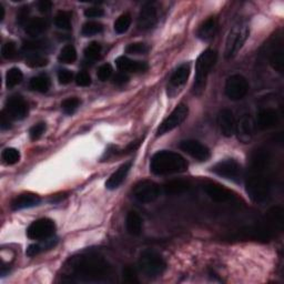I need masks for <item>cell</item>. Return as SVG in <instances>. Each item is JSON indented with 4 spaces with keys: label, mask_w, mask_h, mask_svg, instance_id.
<instances>
[{
    "label": "cell",
    "mask_w": 284,
    "mask_h": 284,
    "mask_svg": "<svg viewBox=\"0 0 284 284\" xmlns=\"http://www.w3.org/2000/svg\"><path fill=\"white\" fill-rule=\"evenodd\" d=\"M72 281L100 282L112 275V267L107 260L96 253H84L70 259L67 265Z\"/></svg>",
    "instance_id": "1"
},
{
    "label": "cell",
    "mask_w": 284,
    "mask_h": 284,
    "mask_svg": "<svg viewBox=\"0 0 284 284\" xmlns=\"http://www.w3.org/2000/svg\"><path fill=\"white\" fill-rule=\"evenodd\" d=\"M270 166V153L267 150H257L251 160L250 176L246 180V191L257 203H263L271 196V181L265 174Z\"/></svg>",
    "instance_id": "2"
},
{
    "label": "cell",
    "mask_w": 284,
    "mask_h": 284,
    "mask_svg": "<svg viewBox=\"0 0 284 284\" xmlns=\"http://www.w3.org/2000/svg\"><path fill=\"white\" fill-rule=\"evenodd\" d=\"M188 169V162L182 155L172 151H159L150 161V170L156 176L181 173Z\"/></svg>",
    "instance_id": "3"
},
{
    "label": "cell",
    "mask_w": 284,
    "mask_h": 284,
    "mask_svg": "<svg viewBox=\"0 0 284 284\" xmlns=\"http://www.w3.org/2000/svg\"><path fill=\"white\" fill-rule=\"evenodd\" d=\"M283 228V210L280 207L272 208L265 215L264 220L260 225L247 229L243 233L253 240L269 241L281 232Z\"/></svg>",
    "instance_id": "4"
},
{
    "label": "cell",
    "mask_w": 284,
    "mask_h": 284,
    "mask_svg": "<svg viewBox=\"0 0 284 284\" xmlns=\"http://www.w3.org/2000/svg\"><path fill=\"white\" fill-rule=\"evenodd\" d=\"M217 60V52L214 49L204 50L199 56L196 62V80H195V92L201 93L205 87L208 76L214 67Z\"/></svg>",
    "instance_id": "5"
},
{
    "label": "cell",
    "mask_w": 284,
    "mask_h": 284,
    "mask_svg": "<svg viewBox=\"0 0 284 284\" xmlns=\"http://www.w3.org/2000/svg\"><path fill=\"white\" fill-rule=\"evenodd\" d=\"M139 269L148 277H158L167 269L165 259L158 252L147 250L141 253L139 258Z\"/></svg>",
    "instance_id": "6"
},
{
    "label": "cell",
    "mask_w": 284,
    "mask_h": 284,
    "mask_svg": "<svg viewBox=\"0 0 284 284\" xmlns=\"http://www.w3.org/2000/svg\"><path fill=\"white\" fill-rule=\"evenodd\" d=\"M250 35V28L246 23H238L235 25L231 31L229 33V36L226 42V58L231 59L235 54L239 52L241 48L243 47L245 41Z\"/></svg>",
    "instance_id": "7"
},
{
    "label": "cell",
    "mask_w": 284,
    "mask_h": 284,
    "mask_svg": "<svg viewBox=\"0 0 284 284\" xmlns=\"http://www.w3.org/2000/svg\"><path fill=\"white\" fill-rule=\"evenodd\" d=\"M211 171L216 174V176L234 181V182H240L243 174L242 167H241L239 162L233 159L217 162L216 165L211 168Z\"/></svg>",
    "instance_id": "8"
},
{
    "label": "cell",
    "mask_w": 284,
    "mask_h": 284,
    "mask_svg": "<svg viewBox=\"0 0 284 284\" xmlns=\"http://www.w3.org/2000/svg\"><path fill=\"white\" fill-rule=\"evenodd\" d=\"M189 108L184 104H180L176 107V109L170 113V116L163 120V122L159 125L158 130H156V137H160L168 134V132L176 129L182 123L184 120L188 117Z\"/></svg>",
    "instance_id": "9"
},
{
    "label": "cell",
    "mask_w": 284,
    "mask_h": 284,
    "mask_svg": "<svg viewBox=\"0 0 284 284\" xmlns=\"http://www.w3.org/2000/svg\"><path fill=\"white\" fill-rule=\"evenodd\" d=\"M56 231V225L51 219L42 217L34 221L27 229V237L31 240H46L51 238Z\"/></svg>",
    "instance_id": "10"
},
{
    "label": "cell",
    "mask_w": 284,
    "mask_h": 284,
    "mask_svg": "<svg viewBox=\"0 0 284 284\" xmlns=\"http://www.w3.org/2000/svg\"><path fill=\"white\" fill-rule=\"evenodd\" d=\"M160 186L151 180H142L135 185L134 197L141 203H151L160 196Z\"/></svg>",
    "instance_id": "11"
},
{
    "label": "cell",
    "mask_w": 284,
    "mask_h": 284,
    "mask_svg": "<svg viewBox=\"0 0 284 284\" xmlns=\"http://www.w3.org/2000/svg\"><path fill=\"white\" fill-rule=\"evenodd\" d=\"M249 91V82L242 75H233L226 82V94L230 100L243 99Z\"/></svg>",
    "instance_id": "12"
},
{
    "label": "cell",
    "mask_w": 284,
    "mask_h": 284,
    "mask_svg": "<svg viewBox=\"0 0 284 284\" xmlns=\"http://www.w3.org/2000/svg\"><path fill=\"white\" fill-rule=\"evenodd\" d=\"M5 111L10 117V119L22 120L28 114V104L22 97L13 96L7 100Z\"/></svg>",
    "instance_id": "13"
},
{
    "label": "cell",
    "mask_w": 284,
    "mask_h": 284,
    "mask_svg": "<svg viewBox=\"0 0 284 284\" xmlns=\"http://www.w3.org/2000/svg\"><path fill=\"white\" fill-rule=\"evenodd\" d=\"M180 149L190 154L198 161H207L210 159L211 152L208 147L196 140H184L180 143Z\"/></svg>",
    "instance_id": "14"
},
{
    "label": "cell",
    "mask_w": 284,
    "mask_h": 284,
    "mask_svg": "<svg viewBox=\"0 0 284 284\" xmlns=\"http://www.w3.org/2000/svg\"><path fill=\"white\" fill-rule=\"evenodd\" d=\"M203 190L205 191V193L212 199L214 202L217 203H225V202H229L233 200L235 198L234 193L229 190L225 186L215 183V182H207L203 184Z\"/></svg>",
    "instance_id": "15"
},
{
    "label": "cell",
    "mask_w": 284,
    "mask_h": 284,
    "mask_svg": "<svg viewBox=\"0 0 284 284\" xmlns=\"http://www.w3.org/2000/svg\"><path fill=\"white\" fill-rule=\"evenodd\" d=\"M158 22V10L153 3L143 5L138 17V27L141 30H149L153 28Z\"/></svg>",
    "instance_id": "16"
},
{
    "label": "cell",
    "mask_w": 284,
    "mask_h": 284,
    "mask_svg": "<svg viewBox=\"0 0 284 284\" xmlns=\"http://www.w3.org/2000/svg\"><path fill=\"white\" fill-rule=\"evenodd\" d=\"M235 132H237L239 140L242 143H249L253 138L255 132V122L250 114H243L235 123Z\"/></svg>",
    "instance_id": "17"
},
{
    "label": "cell",
    "mask_w": 284,
    "mask_h": 284,
    "mask_svg": "<svg viewBox=\"0 0 284 284\" xmlns=\"http://www.w3.org/2000/svg\"><path fill=\"white\" fill-rule=\"evenodd\" d=\"M235 123L237 121L230 109H222L217 116V124H219L221 134L227 138L232 137L235 134Z\"/></svg>",
    "instance_id": "18"
},
{
    "label": "cell",
    "mask_w": 284,
    "mask_h": 284,
    "mask_svg": "<svg viewBox=\"0 0 284 284\" xmlns=\"http://www.w3.org/2000/svg\"><path fill=\"white\" fill-rule=\"evenodd\" d=\"M279 113L275 109L265 108L258 113V127L261 130H268L273 128L279 123Z\"/></svg>",
    "instance_id": "19"
},
{
    "label": "cell",
    "mask_w": 284,
    "mask_h": 284,
    "mask_svg": "<svg viewBox=\"0 0 284 284\" xmlns=\"http://www.w3.org/2000/svg\"><path fill=\"white\" fill-rule=\"evenodd\" d=\"M131 166H132V163L130 161L123 163L122 166H120L118 168V170L114 171L110 176V178L108 179V181L106 182V188L108 190L118 189L119 186L122 184L123 181L125 180L127 176H128Z\"/></svg>",
    "instance_id": "20"
},
{
    "label": "cell",
    "mask_w": 284,
    "mask_h": 284,
    "mask_svg": "<svg viewBox=\"0 0 284 284\" xmlns=\"http://www.w3.org/2000/svg\"><path fill=\"white\" fill-rule=\"evenodd\" d=\"M116 66L122 72H144L149 68L147 62L136 61V60H131L124 56L117 58Z\"/></svg>",
    "instance_id": "21"
},
{
    "label": "cell",
    "mask_w": 284,
    "mask_h": 284,
    "mask_svg": "<svg viewBox=\"0 0 284 284\" xmlns=\"http://www.w3.org/2000/svg\"><path fill=\"white\" fill-rule=\"evenodd\" d=\"M40 198L34 193H22L18 196L15 200L11 202V210L18 211L23 209L34 208L40 203Z\"/></svg>",
    "instance_id": "22"
},
{
    "label": "cell",
    "mask_w": 284,
    "mask_h": 284,
    "mask_svg": "<svg viewBox=\"0 0 284 284\" xmlns=\"http://www.w3.org/2000/svg\"><path fill=\"white\" fill-rule=\"evenodd\" d=\"M49 27V21L46 18H34L29 20L25 26V31L30 37H38V36L44 34Z\"/></svg>",
    "instance_id": "23"
},
{
    "label": "cell",
    "mask_w": 284,
    "mask_h": 284,
    "mask_svg": "<svg viewBox=\"0 0 284 284\" xmlns=\"http://www.w3.org/2000/svg\"><path fill=\"white\" fill-rule=\"evenodd\" d=\"M216 30H217L216 19L214 17H210L202 23L200 28H199L197 36L201 40L208 41V40H211L214 37L215 34H216Z\"/></svg>",
    "instance_id": "24"
},
{
    "label": "cell",
    "mask_w": 284,
    "mask_h": 284,
    "mask_svg": "<svg viewBox=\"0 0 284 284\" xmlns=\"http://www.w3.org/2000/svg\"><path fill=\"white\" fill-rule=\"evenodd\" d=\"M142 217L139 215L136 211H130V212L127 214L125 219V227L127 231L129 232V234L134 235V237H138L142 232Z\"/></svg>",
    "instance_id": "25"
},
{
    "label": "cell",
    "mask_w": 284,
    "mask_h": 284,
    "mask_svg": "<svg viewBox=\"0 0 284 284\" xmlns=\"http://www.w3.org/2000/svg\"><path fill=\"white\" fill-rule=\"evenodd\" d=\"M190 65L189 64H183L179 66V67L174 70L170 78V83L173 87H181L188 81V78L190 76Z\"/></svg>",
    "instance_id": "26"
},
{
    "label": "cell",
    "mask_w": 284,
    "mask_h": 284,
    "mask_svg": "<svg viewBox=\"0 0 284 284\" xmlns=\"http://www.w3.org/2000/svg\"><path fill=\"white\" fill-rule=\"evenodd\" d=\"M190 183L185 180H171L165 184V192L169 196H179L190 190Z\"/></svg>",
    "instance_id": "27"
},
{
    "label": "cell",
    "mask_w": 284,
    "mask_h": 284,
    "mask_svg": "<svg viewBox=\"0 0 284 284\" xmlns=\"http://www.w3.org/2000/svg\"><path fill=\"white\" fill-rule=\"evenodd\" d=\"M57 243V239H46V240H42L41 241V243H35V244H31V245H29V247L27 249V252H26V255L28 257H36V256H38L39 253L41 252H44L46 250H49V249H52V247L56 245Z\"/></svg>",
    "instance_id": "28"
},
{
    "label": "cell",
    "mask_w": 284,
    "mask_h": 284,
    "mask_svg": "<svg viewBox=\"0 0 284 284\" xmlns=\"http://www.w3.org/2000/svg\"><path fill=\"white\" fill-rule=\"evenodd\" d=\"M29 86H30V88L34 90V91L45 93L50 89L51 82H50V79L48 76L39 75V76L34 77L33 79L30 80Z\"/></svg>",
    "instance_id": "29"
},
{
    "label": "cell",
    "mask_w": 284,
    "mask_h": 284,
    "mask_svg": "<svg viewBox=\"0 0 284 284\" xmlns=\"http://www.w3.org/2000/svg\"><path fill=\"white\" fill-rule=\"evenodd\" d=\"M50 48V44L47 40H33L23 44L22 49L28 53H40L47 51Z\"/></svg>",
    "instance_id": "30"
},
{
    "label": "cell",
    "mask_w": 284,
    "mask_h": 284,
    "mask_svg": "<svg viewBox=\"0 0 284 284\" xmlns=\"http://www.w3.org/2000/svg\"><path fill=\"white\" fill-rule=\"evenodd\" d=\"M270 65L275 71L279 74H283L284 69V59H283V49L282 46L276 47L275 49L272 50L270 54Z\"/></svg>",
    "instance_id": "31"
},
{
    "label": "cell",
    "mask_w": 284,
    "mask_h": 284,
    "mask_svg": "<svg viewBox=\"0 0 284 284\" xmlns=\"http://www.w3.org/2000/svg\"><path fill=\"white\" fill-rule=\"evenodd\" d=\"M23 79V75L20 69L11 68L6 74V86L8 89H13L18 84L21 83Z\"/></svg>",
    "instance_id": "32"
},
{
    "label": "cell",
    "mask_w": 284,
    "mask_h": 284,
    "mask_svg": "<svg viewBox=\"0 0 284 284\" xmlns=\"http://www.w3.org/2000/svg\"><path fill=\"white\" fill-rule=\"evenodd\" d=\"M58 60L62 64H74L77 60V51L74 46L67 45L65 46L58 56Z\"/></svg>",
    "instance_id": "33"
},
{
    "label": "cell",
    "mask_w": 284,
    "mask_h": 284,
    "mask_svg": "<svg viewBox=\"0 0 284 284\" xmlns=\"http://www.w3.org/2000/svg\"><path fill=\"white\" fill-rule=\"evenodd\" d=\"M131 20H132L131 19V15L129 13L122 14L116 20V22H114V26H113L114 27V31H116L119 35L127 33V31H128L130 25H131Z\"/></svg>",
    "instance_id": "34"
},
{
    "label": "cell",
    "mask_w": 284,
    "mask_h": 284,
    "mask_svg": "<svg viewBox=\"0 0 284 284\" xmlns=\"http://www.w3.org/2000/svg\"><path fill=\"white\" fill-rule=\"evenodd\" d=\"M104 30V25L98 21H88L84 23L81 29V34L84 37H91V36L98 35Z\"/></svg>",
    "instance_id": "35"
},
{
    "label": "cell",
    "mask_w": 284,
    "mask_h": 284,
    "mask_svg": "<svg viewBox=\"0 0 284 284\" xmlns=\"http://www.w3.org/2000/svg\"><path fill=\"white\" fill-rule=\"evenodd\" d=\"M26 64L31 68H41L48 65V59L41 53H28Z\"/></svg>",
    "instance_id": "36"
},
{
    "label": "cell",
    "mask_w": 284,
    "mask_h": 284,
    "mask_svg": "<svg viewBox=\"0 0 284 284\" xmlns=\"http://www.w3.org/2000/svg\"><path fill=\"white\" fill-rule=\"evenodd\" d=\"M54 25L59 29L70 30L71 29V14L68 11H59L54 18Z\"/></svg>",
    "instance_id": "37"
},
{
    "label": "cell",
    "mask_w": 284,
    "mask_h": 284,
    "mask_svg": "<svg viewBox=\"0 0 284 284\" xmlns=\"http://www.w3.org/2000/svg\"><path fill=\"white\" fill-rule=\"evenodd\" d=\"M3 161L7 166H13L19 162L20 160V152L15 148H6L2 153Z\"/></svg>",
    "instance_id": "38"
},
{
    "label": "cell",
    "mask_w": 284,
    "mask_h": 284,
    "mask_svg": "<svg viewBox=\"0 0 284 284\" xmlns=\"http://www.w3.org/2000/svg\"><path fill=\"white\" fill-rule=\"evenodd\" d=\"M101 49L102 47L97 41H92L84 49V57H86L88 60H97L100 57L101 53Z\"/></svg>",
    "instance_id": "39"
},
{
    "label": "cell",
    "mask_w": 284,
    "mask_h": 284,
    "mask_svg": "<svg viewBox=\"0 0 284 284\" xmlns=\"http://www.w3.org/2000/svg\"><path fill=\"white\" fill-rule=\"evenodd\" d=\"M80 104H81L80 99L76 98V97H72V98H68V99H66V100L62 101L61 108H62V110H64L65 113L72 114V113H75V111L77 110L78 108H79Z\"/></svg>",
    "instance_id": "40"
},
{
    "label": "cell",
    "mask_w": 284,
    "mask_h": 284,
    "mask_svg": "<svg viewBox=\"0 0 284 284\" xmlns=\"http://www.w3.org/2000/svg\"><path fill=\"white\" fill-rule=\"evenodd\" d=\"M150 50V48L147 44L143 42H134L125 47V52L130 54H144Z\"/></svg>",
    "instance_id": "41"
},
{
    "label": "cell",
    "mask_w": 284,
    "mask_h": 284,
    "mask_svg": "<svg viewBox=\"0 0 284 284\" xmlns=\"http://www.w3.org/2000/svg\"><path fill=\"white\" fill-rule=\"evenodd\" d=\"M2 54L5 59H14L17 56V46L14 41H8L2 48Z\"/></svg>",
    "instance_id": "42"
},
{
    "label": "cell",
    "mask_w": 284,
    "mask_h": 284,
    "mask_svg": "<svg viewBox=\"0 0 284 284\" xmlns=\"http://www.w3.org/2000/svg\"><path fill=\"white\" fill-rule=\"evenodd\" d=\"M46 131V123L45 122H39L31 127L29 130V136L31 140H38V139L45 134Z\"/></svg>",
    "instance_id": "43"
},
{
    "label": "cell",
    "mask_w": 284,
    "mask_h": 284,
    "mask_svg": "<svg viewBox=\"0 0 284 284\" xmlns=\"http://www.w3.org/2000/svg\"><path fill=\"white\" fill-rule=\"evenodd\" d=\"M122 275H123V281L127 283H138L139 282L136 269L130 267V265L123 269Z\"/></svg>",
    "instance_id": "44"
},
{
    "label": "cell",
    "mask_w": 284,
    "mask_h": 284,
    "mask_svg": "<svg viewBox=\"0 0 284 284\" xmlns=\"http://www.w3.org/2000/svg\"><path fill=\"white\" fill-rule=\"evenodd\" d=\"M111 76H112V67L109 64L102 65L98 69V72H97V77L99 78L100 81H107L108 79H110Z\"/></svg>",
    "instance_id": "45"
},
{
    "label": "cell",
    "mask_w": 284,
    "mask_h": 284,
    "mask_svg": "<svg viewBox=\"0 0 284 284\" xmlns=\"http://www.w3.org/2000/svg\"><path fill=\"white\" fill-rule=\"evenodd\" d=\"M76 83L80 87H89L91 84V77L87 71H80L76 76Z\"/></svg>",
    "instance_id": "46"
},
{
    "label": "cell",
    "mask_w": 284,
    "mask_h": 284,
    "mask_svg": "<svg viewBox=\"0 0 284 284\" xmlns=\"http://www.w3.org/2000/svg\"><path fill=\"white\" fill-rule=\"evenodd\" d=\"M74 79V74L68 69H60L58 71V80L60 84H68Z\"/></svg>",
    "instance_id": "47"
},
{
    "label": "cell",
    "mask_w": 284,
    "mask_h": 284,
    "mask_svg": "<svg viewBox=\"0 0 284 284\" xmlns=\"http://www.w3.org/2000/svg\"><path fill=\"white\" fill-rule=\"evenodd\" d=\"M28 16H29V8L28 7H22L20 8L19 13L17 15V21L21 26H26L28 22Z\"/></svg>",
    "instance_id": "48"
},
{
    "label": "cell",
    "mask_w": 284,
    "mask_h": 284,
    "mask_svg": "<svg viewBox=\"0 0 284 284\" xmlns=\"http://www.w3.org/2000/svg\"><path fill=\"white\" fill-rule=\"evenodd\" d=\"M105 15L104 9L98 8V7H91L84 10V16L87 18H99Z\"/></svg>",
    "instance_id": "49"
},
{
    "label": "cell",
    "mask_w": 284,
    "mask_h": 284,
    "mask_svg": "<svg viewBox=\"0 0 284 284\" xmlns=\"http://www.w3.org/2000/svg\"><path fill=\"white\" fill-rule=\"evenodd\" d=\"M0 127H2L3 130H7L11 127L10 117L6 113L5 110H3L2 113H0Z\"/></svg>",
    "instance_id": "50"
},
{
    "label": "cell",
    "mask_w": 284,
    "mask_h": 284,
    "mask_svg": "<svg viewBox=\"0 0 284 284\" xmlns=\"http://www.w3.org/2000/svg\"><path fill=\"white\" fill-rule=\"evenodd\" d=\"M129 81V77L127 76L124 72H119L116 76L113 77V83L117 86H122V84L127 83Z\"/></svg>",
    "instance_id": "51"
},
{
    "label": "cell",
    "mask_w": 284,
    "mask_h": 284,
    "mask_svg": "<svg viewBox=\"0 0 284 284\" xmlns=\"http://www.w3.org/2000/svg\"><path fill=\"white\" fill-rule=\"evenodd\" d=\"M52 8V3L49 2V0H41V2L38 3V9L40 13L47 14L49 13Z\"/></svg>",
    "instance_id": "52"
},
{
    "label": "cell",
    "mask_w": 284,
    "mask_h": 284,
    "mask_svg": "<svg viewBox=\"0 0 284 284\" xmlns=\"http://www.w3.org/2000/svg\"><path fill=\"white\" fill-rule=\"evenodd\" d=\"M140 143H141L140 140L135 141V142H131L128 147H127L125 149H123L121 151V153L124 154V153H130V152H132V151H136L139 148V146H140Z\"/></svg>",
    "instance_id": "53"
},
{
    "label": "cell",
    "mask_w": 284,
    "mask_h": 284,
    "mask_svg": "<svg viewBox=\"0 0 284 284\" xmlns=\"http://www.w3.org/2000/svg\"><path fill=\"white\" fill-rule=\"evenodd\" d=\"M4 18H5V8L4 6L0 4V21H3Z\"/></svg>",
    "instance_id": "54"
}]
</instances>
